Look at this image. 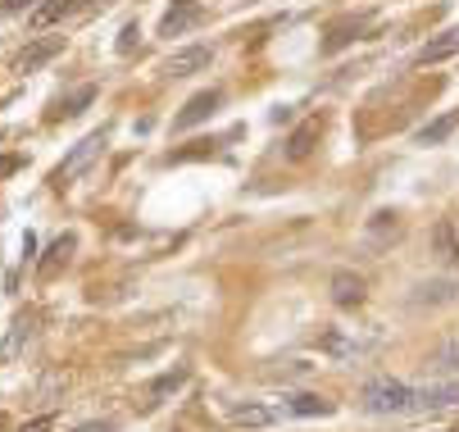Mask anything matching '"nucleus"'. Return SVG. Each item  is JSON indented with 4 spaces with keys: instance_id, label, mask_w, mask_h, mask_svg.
<instances>
[{
    "instance_id": "nucleus-1",
    "label": "nucleus",
    "mask_w": 459,
    "mask_h": 432,
    "mask_svg": "<svg viewBox=\"0 0 459 432\" xmlns=\"http://www.w3.org/2000/svg\"><path fill=\"white\" fill-rule=\"evenodd\" d=\"M410 392H414V387H405V383H396V378H373V383L359 392V405H364L368 414H410Z\"/></svg>"
},
{
    "instance_id": "nucleus-2",
    "label": "nucleus",
    "mask_w": 459,
    "mask_h": 432,
    "mask_svg": "<svg viewBox=\"0 0 459 432\" xmlns=\"http://www.w3.org/2000/svg\"><path fill=\"white\" fill-rule=\"evenodd\" d=\"M100 151H105V133H91V137H82V142L74 146V155H69V160H64V164L55 168V177H50V182H55V187H69V182H74L78 173H87V168L100 160Z\"/></svg>"
},
{
    "instance_id": "nucleus-3",
    "label": "nucleus",
    "mask_w": 459,
    "mask_h": 432,
    "mask_svg": "<svg viewBox=\"0 0 459 432\" xmlns=\"http://www.w3.org/2000/svg\"><path fill=\"white\" fill-rule=\"evenodd\" d=\"M450 405H459V378L410 392V414H423V410H450Z\"/></svg>"
},
{
    "instance_id": "nucleus-4",
    "label": "nucleus",
    "mask_w": 459,
    "mask_h": 432,
    "mask_svg": "<svg viewBox=\"0 0 459 432\" xmlns=\"http://www.w3.org/2000/svg\"><path fill=\"white\" fill-rule=\"evenodd\" d=\"M219 105H223V91H214V87H210V91H195V96H191V100L182 105V114L173 118V128H178V133L195 128V123L214 118V109H219Z\"/></svg>"
},
{
    "instance_id": "nucleus-5",
    "label": "nucleus",
    "mask_w": 459,
    "mask_h": 432,
    "mask_svg": "<svg viewBox=\"0 0 459 432\" xmlns=\"http://www.w3.org/2000/svg\"><path fill=\"white\" fill-rule=\"evenodd\" d=\"M201 19H205V10L195 5V0H173V5L164 10V19H160V37H182Z\"/></svg>"
},
{
    "instance_id": "nucleus-6",
    "label": "nucleus",
    "mask_w": 459,
    "mask_h": 432,
    "mask_svg": "<svg viewBox=\"0 0 459 432\" xmlns=\"http://www.w3.org/2000/svg\"><path fill=\"white\" fill-rule=\"evenodd\" d=\"M210 59H214V50H210V46H186V50H173V55H169L164 73H169V78H191V73H205V69H210Z\"/></svg>"
},
{
    "instance_id": "nucleus-7",
    "label": "nucleus",
    "mask_w": 459,
    "mask_h": 432,
    "mask_svg": "<svg viewBox=\"0 0 459 432\" xmlns=\"http://www.w3.org/2000/svg\"><path fill=\"white\" fill-rule=\"evenodd\" d=\"M318 137H323V118H305L300 128L287 137V160H309L314 146H318Z\"/></svg>"
},
{
    "instance_id": "nucleus-8",
    "label": "nucleus",
    "mask_w": 459,
    "mask_h": 432,
    "mask_svg": "<svg viewBox=\"0 0 459 432\" xmlns=\"http://www.w3.org/2000/svg\"><path fill=\"white\" fill-rule=\"evenodd\" d=\"M59 50H64V37H46V41H37V46H28V50L19 55V69H23V73H37L41 65H50Z\"/></svg>"
},
{
    "instance_id": "nucleus-9",
    "label": "nucleus",
    "mask_w": 459,
    "mask_h": 432,
    "mask_svg": "<svg viewBox=\"0 0 459 432\" xmlns=\"http://www.w3.org/2000/svg\"><path fill=\"white\" fill-rule=\"evenodd\" d=\"M459 55V28H446L441 37H432L423 50H419V65H441V59Z\"/></svg>"
},
{
    "instance_id": "nucleus-10",
    "label": "nucleus",
    "mask_w": 459,
    "mask_h": 432,
    "mask_svg": "<svg viewBox=\"0 0 459 432\" xmlns=\"http://www.w3.org/2000/svg\"><path fill=\"white\" fill-rule=\"evenodd\" d=\"M333 300L342 305V310H351V305H359L364 300V278L359 273H333Z\"/></svg>"
},
{
    "instance_id": "nucleus-11",
    "label": "nucleus",
    "mask_w": 459,
    "mask_h": 432,
    "mask_svg": "<svg viewBox=\"0 0 459 432\" xmlns=\"http://www.w3.org/2000/svg\"><path fill=\"white\" fill-rule=\"evenodd\" d=\"M78 10H82V0H46V5L32 10V23L37 28H50V23H64V19L78 14Z\"/></svg>"
},
{
    "instance_id": "nucleus-12",
    "label": "nucleus",
    "mask_w": 459,
    "mask_h": 432,
    "mask_svg": "<svg viewBox=\"0 0 459 432\" xmlns=\"http://www.w3.org/2000/svg\"><path fill=\"white\" fill-rule=\"evenodd\" d=\"M432 251H437L441 264H459V237H455L450 223H437L432 228Z\"/></svg>"
},
{
    "instance_id": "nucleus-13",
    "label": "nucleus",
    "mask_w": 459,
    "mask_h": 432,
    "mask_svg": "<svg viewBox=\"0 0 459 432\" xmlns=\"http://www.w3.org/2000/svg\"><path fill=\"white\" fill-rule=\"evenodd\" d=\"M428 368H432V374H459V337L441 341V346L428 355Z\"/></svg>"
},
{
    "instance_id": "nucleus-14",
    "label": "nucleus",
    "mask_w": 459,
    "mask_h": 432,
    "mask_svg": "<svg viewBox=\"0 0 459 432\" xmlns=\"http://www.w3.org/2000/svg\"><path fill=\"white\" fill-rule=\"evenodd\" d=\"M28 337H32V324H28V319H14V328L5 333V341H0V364H10V359L28 346Z\"/></svg>"
},
{
    "instance_id": "nucleus-15",
    "label": "nucleus",
    "mask_w": 459,
    "mask_h": 432,
    "mask_svg": "<svg viewBox=\"0 0 459 432\" xmlns=\"http://www.w3.org/2000/svg\"><path fill=\"white\" fill-rule=\"evenodd\" d=\"M455 128H459V109H455V114H441L437 123H428V128L419 133V142H423V146H437V142H446Z\"/></svg>"
},
{
    "instance_id": "nucleus-16",
    "label": "nucleus",
    "mask_w": 459,
    "mask_h": 432,
    "mask_svg": "<svg viewBox=\"0 0 459 432\" xmlns=\"http://www.w3.org/2000/svg\"><path fill=\"white\" fill-rule=\"evenodd\" d=\"M91 100H96V87H78L69 100H59V109H50V118H59V114H64V118H74V114H82Z\"/></svg>"
},
{
    "instance_id": "nucleus-17",
    "label": "nucleus",
    "mask_w": 459,
    "mask_h": 432,
    "mask_svg": "<svg viewBox=\"0 0 459 432\" xmlns=\"http://www.w3.org/2000/svg\"><path fill=\"white\" fill-rule=\"evenodd\" d=\"M182 383H186V368H173V374L155 378V383H151V392H146V396H151V405H160V401H164L169 392H178Z\"/></svg>"
},
{
    "instance_id": "nucleus-18",
    "label": "nucleus",
    "mask_w": 459,
    "mask_h": 432,
    "mask_svg": "<svg viewBox=\"0 0 459 432\" xmlns=\"http://www.w3.org/2000/svg\"><path fill=\"white\" fill-rule=\"evenodd\" d=\"M69 251H74V237H59L55 246H50V255H46V264H41V278H50L64 260H69Z\"/></svg>"
},
{
    "instance_id": "nucleus-19",
    "label": "nucleus",
    "mask_w": 459,
    "mask_h": 432,
    "mask_svg": "<svg viewBox=\"0 0 459 432\" xmlns=\"http://www.w3.org/2000/svg\"><path fill=\"white\" fill-rule=\"evenodd\" d=\"M232 419H237V423H269V419H273V410H264V405H237V410H232Z\"/></svg>"
},
{
    "instance_id": "nucleus-20",
    "label": "nucleus",
    "mask_w": 459,
    "mask_h": 432,
    "mask_svg": "<svg viewBox=\"0 0 459 432\" xmlns=\"http://www.w3.org/2000/svg\"><path fill=\"white\" fill-rule=\"evenodd\" d=\"M291 410H296V414H333V405H327L323 396H296Z\"/></svg>"
},
{
    "instance_id": "nucleus-21",
    "label": "nucleus",
    "mask_w": 459,
    "mask_h": 432,
    "mask_svg": "<svg viewBox=\"0 0 459 432\" xmlns=\"http://www.w3.org/2000/svg\"><path fill=\"white\" fill-rule=\"evenodd\" d=\"M359 28H364V19H355V23H342L333 37H327V50H342V46L351 41V32H359Z\"/></svg>"
},
{
    "instance_id": "nucleus-22",
    "label": "nucleus",
    "mask_w": 459,
    "mask_h": 432,
    "mask_svg": "<svg viewBox=\"0 0 459 432\" xmlns=\"http://www.w3.org/2000/svg\"><path fill=\"white\" fill-rule=\"evenodd\" d=\"M19 432H55V414H41V419H32V423H23Z\"/></svg>"
},
{
    "instance_id": "nucleus-23",
    "label": "nucleus",
    "mask_w": 459,
    "mask_h": 432,
    "mask_svg": "<svg viewBox=\"0 0 459 432\" xmlns=\"http://www.w3.org/2000/svg\"><path fill=\"white\" fill-rule=\"evenodd\" d=\"M74 432H114V419H91V423H78Z\"/></svg>"
},
{
    "instance_id": "nucleus-24",
    "label": "nucleus",
    "mask_w": 459,
    "mask_h": 432,
    "mask_svg": "<svg viewBox=\"0 0 459 432\" xmlns=\"http://www.w3.org/2000/svg\"><path fill=\"white\" fill-rule=\"evenodd\" d=\"M137 37H142V32H137V23H127V28H123V37H118V50H133V46H137Z\"/></svg>"
},
{
    "instance_id": "nucleus-25",
    "label": "nucleus",
    "mask_w": 459,
    "mask_h": 432,
    "mask_svg": "<svg viewBox=\"0 0 459 432\" xmlns=\"http://www.w3.org/2000/svg\"><path fill=\"white\" fill-rule=\"evenodd\" d=\"M5 10H23V5H32V0H0Z\"/></svg>"
},
{
    "instance_id": "nucleus-26",
    "label": "nucleus",
    "mask_w": 459,
    "mask_h": 432,
    "mask_svg": "<svg viewBox=\"0 0 459 432\" xmlns=\"http://www.w3.org/2000/svg\"><path fill=\"white\" fill-rule=\"evenodd\" d=\"M19 168V160H0V173H14Z\"/></svg>"
}]
</instances>
